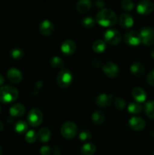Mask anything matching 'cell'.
<instances>
[{"label":"cell","mask_w":154,"mask_h":155,"mask_svg":"<svg viewBox=\"0 0 154 155\" xmlns=\"http://www.w3.org/2000/svg\"><path fill=\"white\" fill-rule=\"evenodd\" d=\"M0 113H1V107H0Z\"/></svg>","instance_id":"b9f144b4"},{"label":"cell","mask_w":154,"mask_h":155,"mask_svg":"<svg viewBox=\"0 0 154 155\" xmlns=\"http://www.w3.org/2000/svg\"><path fill=\"white\" fill-rule=\"evenodd\" d=\"M141 42L146 46H151L154 44V30L152 27H143L140 32Z\"/></svg>","instance_id":"52a82bcc"},{"label":"cell","mask_w":154,"mask_h":155,"mask_svg":"<svg viewBox=\"0 0 154 155\" xmlns=\"http://www.w3.org/2000/svg\"><path fill=\"white\" fill-rule=\"evenodd\" d=\"M5 83V78L2 74H0V86L3 84Z\"/></svg>","instance_id":"74e56055"},{"label":"cell","mask_w":154,"mask_h":155,"mask_svg":"<svg viewBox=\"0 0 154 155\" xmlns=\"http://www.w3.org/2000/svg\"><path fill=\"white\" fill-rule=\"evenodd\" d=\"M144 110L149 119H154V101H147L144 105Z\"/></svg>","instance_id":"d4e9b609"},{"label":"cell","mask_w":154,"mask_h":155,"mask_svg":"<svg viewBox=\"0 0 154 155\" xmlns=\"http://www.w3.org/2000/svg\"><path fill=\"white\" fill-rule=\"evenodd\" d=\"M51 138V131L46 127H43L39 130L37 134V139L42 142H47Z\"/></svg>","instance_id":"44dd1931"},{"label":"cell","mask_w":154,"mask_h":155,"mask_svg":"<svg viewBox=\"0 0 154 155\" xmlns=\"http://www.w3.org/2000/svg\"><path fill=\"white\" fill-rule=\"evenodd\" d=\"M134 24V20L131 15L128 13H124L121 15L119 18V24L124 29H128L131 27Z\"/></svg>","instance_id":"2e32d148"},{"label":"cell","mask_w":154,"mask_h":155,"mask_svg":"<svg viewBox=\"0 0 154 155\" xmlns=\"http://www.w3.org/2000/svg\"><path fill=\"white\" fill-rule=\"evenodd\" d=\"M54 24L48 20H44L39 25V32L45 36H51L54 32Z\"/></svg>","instance_id":"8fae6325"},{"label":"cell","mask_w":154,"mask_h":155,"mask_svg":"<svg viewBox=\"0 0 154 155\" xmlns=\"http://www.w3.org/2000/svg\"><path fill=\"white\" fill-rule=\"evenodd\" d=\"M4 128V125H3V123L2 121H0V132H2Z\"/></svg>","instance_id":"f35d334b"},{"label":"cell","mask_w":154,"mask_h":155,"mask_svg":"<svg viewBox=\"0 0 154 155\" xmlns=\"http://www.w3.org/2000/svg\"><path fill=\"white\" fill-rule=\"evenodd\" d=\"M92 48L95 52L98 53V54H101L106 49V42L101 39L96 40L92 45Z\"/></svg>","instance_id":"7402d4cb"},{"label":"cell","mask_w":154,"mask_h":155,"mask_svg":"<svg viewBox=\"0 0 154 155\" xmlns=\"http://www.w3.org/2000/svg\"><path fill=\"white\" fill-rule=\"evenodd\" d=\"M103 72L110 78H116L119 73V68L113 62H107L103 66Z\"/></svg>","instance_id":"30bf717a"},{"label":"cell","mask_w":154,"mask_h":155,"mask_svg":"<svg viewBox=\"0 0 154 155\" xmlns=\"http://www.w3.org/2000/svg\"><path fill=\"white\" fill-rule=\"evenodd\" d=\"M95 21L103 27H112L117 22V15L110 8H103L97 14Z\"/></svg>","instance_id":"6da1fadb"},{"label":"cell","mask_w":154,"mask_h":155,"mask_svg":"<svg viewBox=\"0 0 154 155\" xmlns=\"http://www.w3.org/2000/svg\"><path fill=\"white\" fill-rule=\"evenodd\" d=\"M79 138L81 141H88L91 139V133L88 130H82L79 134Z\"/></svg>","instance_id":"836d02e7"},{"label":"cell","mask_w":154,"mask_h":155,"mask_svg":"<svg viewBox=\"0 0 154 155\" xmlns=\"http://www.w3.org/2000/svg\"><path fill=\"white\" fill-rule=\"evenodd\" d=\"M153 10L154 3L151 0H140L137 5V12L140 15H149Z\"/></svg>","instance_id":"9c48e42d"},{"label":"cell","mask_w":154,"mask_h":155,"mask_svg":"<svg viewBox=\"0 0 154 155\" xmlns=\"http://www.w3.org/2000/svg\"><path fill=\"white\" fill-rule=\"evenodd\" d=\"M104 42L110 45H116L121 42V34L116 29H110L104 33Z\"/></svg>","instance_id":"5b68a950"},{"label":"cell","mask_w":154,"mask_h":155,"mask_svg":"<svg viewBox=\"0 0 154 155\" xmlns=\"http://www.w3.org/2000/svg\"><path fill=\"white\" fill-rule=\"evenodd\" d=\"M11 55L15 60L21 59L24 55V52L22 49L19 48H14L11 51Z\"/></svg>","instance_id":"f546056e"},{"label":"cell","mask_w":154,"mask_h":155,"mask_svg":"<svg viewBox=\"0 0 154 155\" xmlns=\"http://www.w3.org/2000/svg\"><path fill=\"white\" fill-rule=\"evenodd\" d=\"M113 101V95L111 94H101L95 98V103L99 107H105L110 105Z\"/></svg>","instance_id":"4fadbf2b"},{"label":"cell","mask_w":154,"mask_h":155,"mask_svg":"<svg viewBox=\"0 0 154 155\" xmlns=\"http://www.w3.org/2000/svg\"><path fill=\"white\" fill-rule=\"evenodd\" d=\"M50 64H51L52 68H57H57H62L63 67V65H64V62H63V61L60 58L57 57V56L51 58Z\"/></svg>","instance_id":"f1b7e54d"},{"label":"cell","mask_w":154,"mask_h":155,"mask_svg":"<svg viewBox=\"0 0 154 155\" xmlns=\"http://www.w3.org/2000/svg\"><path fill=\"white\" fill-rule=\"evenodd\" d=\"M77 126L72 121H66L62 125L60 132L65 139H72L77 134Z\"/></svg>","instance_id":"277c9868"},{"label":"cell","mask_w":154,"mask_h":155,"mask_svg":"<svg viewBox=\"0 0 154 155\" xmlns=\"http://www.w3.org/2000/svg\"><path fill=\"white\" fill-rule=\"evenodd\" d=\"M130 71L135 77H141L144 74V66L140 62H135L131 65Z\"/></svg>","instance_id":"ffe728a7"},{"label":"cell","mask_w":154,"mask_h":155,"mask_svg":"<svg viewBox=\"0 0 154 155\" xmlns=\"http://www.w3.org/2000/svg\"><path fill=\"white\" fill-rule=\"evenodd\" d=\"M72 82V74L70 71L63 68L58 73L57 77V83L61 88H67Z\"/></svg>","instance_id":"3957f363"},{"label":"cell","mask_w":154,"mask_h":155,"mask_svg":"<svg viewBox=\"0 0 154 155\" xmlns=\"http://www.w3.org/2000/svg\"><path fill=\"white\" fill-rule=\"evenodd\" d=\"M51 153V149L48 146L44 145L40 148V154L42 155H49Z\"/></svg>","instance_id":"d590c367"},{"label":"cell","mask_w":154,"mask_h":155,"mask_svg":"<svg viewBox=\"0 0 154 155\" xmlns=\"http://www.w3.org/2000/svg\"><path fill=\"white\" fill-rule=\"evenodd\" d=\"M25 107L21 104H15L12 106L10 108V114L12 117H22L25 113Z\"/></svg>","instance_id":"d6986e66"},{"label":"cell","mask_w":154,"mask_h":155,"mask_svg":"<svg viewBox=\"0 0 154 155\" xmlns=\"http://www.w3.org/2000/svg\"><path fill=\"white\" fill-rule=\"evenodd\" d=\"M143 110V107L140 103L137 102H131L128 104V110L129 113L133 114H139Z\"/></svg>","instance_id":"4316f807"},{"label":"cell","mask_w":154,"mask_h":155,"mask_svg":"<svg viewBox=\"0 0 154 155\" xmlns=\"http://www.w3.org/2000/svg\"><path fill=\"white\" fill-rule=\"evenodd\" d=\"M95 5L98 8H102L104 6V2L103 0H96L95 2Z\"/></svg>","instance_id":"8d00e7d4"},{"label":"cell","mask_w":154,"mask_h":155,"mask_svg":"<svg viewBox=\"0 0 154 155\" xmlns=\"http://www.w3.org/2000/svg\"><path fill=\"white\" fill-rule=\"evenodd\" d=\"M61 51L66 55H71L76 50V44L71 39L65 40L61 45Z\"/></svg>","instance_id":"7c38bea8"},{"label":"cell","mask_w":154,"mask_h":155,"mask_svg":"<svg viewBox=\"0 0 154 155\" xmlns=\"http://www.w3.org/2000/svg\"><path fill=\"white\" fill-rule=\"evenodd\" d=\"M37 139V135L33 130H29L27 132V134L25 136V139L28 143H33L36 142Z\"/></svg>","instance_id":"4dcf8cb0"},{"label":"cell","mask_w":154,"mask_h":155,"mask_svg":"<svg viewBox=\"0 0 154 155\" xmlns=\"http://www.w3.org/2000/svg\"><path fill=\"white\" fill-rule=\"evenodd\" d=\"M121 7L125 11H131L134 8V3L131 0H122L121 2Z\"/></svg>","instance_id":"1f68e13d"},{"label":"cell","mask_w":154,"mask_h":155,"mask_svg":"<svg viewBox=\"0 0 154 155\" xmlns=\"http://www.w3.org/2000/svg\"><path fill=\"white\" fill-rule=\"evenodd\" d=\"M146 82L151 86H154V70L151 71L146 77Z\"/></svg>","instance_id":"e575fe53"},{"label":"cell","mask_w":154,"mask_h":155,"mask_svg":"<svg viewBox=\"0 0 154 155\" xmlns=\"http://www.w3.org/2000/svg\"><path fill=\"white\" fill-rule=\"evenodd\" d=\"M95 21L91 17H85L82 20V26L85 29H91L95 26Z\"/></svg>","instance_id":"83f0119b"},{"label":"cell","mask_w":154,"mask_h":155,"mask_svg":"<svg viewBox=\"0 0 154 155\" xmlns=\"http://www.w3.org/2000/svg\"><path fill=\"white\" fill-rule=\"evenodd\" d=\"M18 89L13 86L6 85L0 88V101L5 104L14 102L18 98Z\"/></svg>","instance_id":"7a4b0ae2"},{"label":"cell","mask_w":154,"mask_h":155,"mask_svg":"<svg viewBox=\"0 0 154 155\" xmlns=\"http://www.w3.org/2000/svg\"><path fill=\"white\" fill-rule=\"evenodd\" d=\"M2 148L0 147V155H2Z\"/></svg>","instance_id":"ab89813d"},{"label":"cell","mask_w":154,"mask_h":155,"mask_svg":"<svg viewBox=\"0 0 154 155\" xmlns=\"http://www.w3.org/2000/svg\"><path fill=\"white\" fill-rule=\"evenodd\" d=\"M91 119L95 124H97V125H101L105 120V117H104V114L102 112L100 111V110H96L92 114Z\"/></svg>","instance_id":"484cf974"},{"label":"cell","mask_w":154,"mask_h":155,"mask_svg":"<svg viewBox=\"0 0 154 155\" xmlns=\"http://www.w3.org/2000/svg\"><path fill=\"white\" fill-rule=\"evenodd\" d=\"M14 130L18 134H24L28 130V125L24 120H19L15 124Z\"/></svg>","instance_id":"cb8c5ba5"},{"label":"cell","mask_w":154,"mask_h":155,"mask_svg":"<svg viewBox=\"0 0 154 155\" xmlns=\"http://www.w3.org/2000/svg\"><path fill=\"white\" fill-rule=\"evenodd\" d=\"M131 95H132L133 98L135 100L136 102L137 103L143 102L146 98V92L140 87L134 88L132 92H131Z\"/></svg>","instance_id":"e0dca14e"},{"label":"cell","mask_w":154,"mask_h":155,"mask_svg":"<svg viewBox=\"0 0 154 155\" xmlns=\"http://www.w3.org/2000/svg\"><path fill=\"white\" fill-rule=\"evenodd\" d=\"M124 41L129 46H137L141 42L140 33L136 30H130L124 36Z\"/></svg>","instance_id":"ba28073f"},{"label":"cell","mask_w":154,"mask_h":155,"mask_svg":"<svg viewBox=\"0 0 154 155\" xmlns=\"http://www.w3.org/2000/svg\"><path fill=\"white\" fill-rule=\"evenodd\" d=\"M96 151V146L92 143H86L82 147L81 153L82 155H93Z\"/></svg>","instance_id":"603a6c76"},{"label":"cell","mask_w":154,"mask_h":155,"mask_svg":"<svg viewBox=\"0 0 154 155\" xmlns=\"http://www.w3.org/2000/svg\"><path fill=\"white\" fill-rule=\"evenodd\" d=\"M114 105L118 110H123L125 107V101L120 97H116L114 100Z\"/></svg>","instance_id":"d6a6232c"},{"label":"cell","mask_w":154,"mask_h":155,"mask_svg":"<svg viewBox=\"0 0 154 155\" xmlns=\"http://www.w3.org/2000/svg\"><path fill=\"white\" fill-rule=\"evenodd\" d=\"M7 77L9 81L12 83H21L23 79V75L19 70L16 68H11L8 70L7 73Z\"/></svg>","instance_id":"9a60e30c"},{"label":"cell","mask_w":154,"mask_h":155,"mask_svg":"<svg viewBox=\"0 0 154 155\" xmlns=\"http://www.w3.org/2000/svg\"><path fill=\"white\" fill-rule=\"evenodd\" d=\"M75 8L79 13H86L91 8V0H79Z\"/></svg>","instance_id":"ac0fdd59"},{"label":"cell","mask_w":154,"mask_h":155,"mask_svg":"<svg viewBox=\"0 0 154 155\" xmlns=\"http://www.w3.org/2000/svg\"><path fill=\"white\" fill-rule=\"evenodd\" d=\"M129 125L134 131H141L146 127V123L142 118L138 117H133L130 119Z\"/></svg>","instance_id":"5bb4252c"},{"label":"cell","mask_w":154,"mask_h":155,"mask_svg":"<svg viewBox=\"0 0 154 155\" xmlns=\"http://www.w3.org/2000/svg\"><path fill=\"white\" fill-rule=\"evenodd\" d=\"M152 155H154V151H153V153H152Z\"/></svg>","instance_id":"7bdbcfd3"},{"label":"cell","mask_w":154,"mask_h":155,"mask_svg":"<svg viewBox=\"0 0 154 155\" xmlns=\"http://www.w3.org/2000/svg\"><path fill=\"white\" fill-rule=\"evenodd\" d=\"M152 57L154 58V51H152Z\"/></svg>","instance_id":"60d3db41"},{"label":"cell","mask_w":154,"mask_h":155,"mask_svg":"<svg viewBox=\"0 0 154 155\" xmlns=\"http://www.w3.org/2000/svg\"><path fill=\"white\" fill-rule=\"evenodd\" d=\"M43 120L42 111L38 108H33L30 110L27 115V120L31 127H36L40 125Z\"/></svg>","instance_id":"8992f818"}]
</instances>
